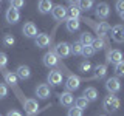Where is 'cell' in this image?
Listing matches in <instances>:
<instances>
[{
    "mask_svg": "<svg viewBox=\"0 0 124 116\" xmlns=\"http://www.w3.org/2000/svg\"><path fill=\"white\" fill-rule=\"evenodd\" d=\"M119 105H121V101H119V98L115 96V94H108L102 101V108L107 111V113H115V111L119 108Z\"/></svg>",
    "mask_w": 124,
    "mask_h": 116,
    "instance_id": "6da1fadb",
    "label": "cell"
},
{
    "mask_svg": "<svg viewBox=\"0 0 124 116\" xmlns=\"http://www.w3.org/2000/svg\"><path fill=\"white\" fill-rule=\"evenodd\" d=\"M106 90L110 93V94H115L121 90V82H119L118 77H108L106 80Z\"/></svg>",
    "mask_w": 124,
    "mask_h": 116,
    "instance_id": "7a4b0ae2",
    "label": "cell"
},
{
    "mask_svg": "<svg viewBox=\"0 0 124 116\" xmlns=\"http://www.w3.org/2000/svg\"><path fill=\"white\" fill-rule=\"evenodd\" d=\"M112 31V39L116 44H124V25H115L113 28L110 29Z\"/></svg>",
    "mask_w": 124,
    "mask_h": 116,
    "instance_id": "3957f363",
    "label": "cell"
},
{
    "mask_svg": "<svg viewBox=\"0 0 124 116\" xmlns=\"http://www.w3.org/2000/svg\"><path fill=\"white\" fill-rule=\"evenodd\" d=\"M106 60L108 64H119V62H123V53L119 51V50H108L107 54H106Z\"/></svg>",
    "mask_w": 124,
    "mask_h": 116,
    "instance_id": "277c9868",
    "label": "cell"
},
{
    "mask_svg": "<svg viewBox=\"0 0 124 116\" xmlns=\"http://www.w3.org/2000/svg\"><path fill=\"white\" fill-rule=\"evenodd\" d=\"M42 62H44L45 67L53 68V67H56V65L59 64V59H57V56L54 54V51H48V53L44 54V57H42Z\"/></svg>",
    "mask_w": 124,
    "mask_h": 116,
    "instance_id": "5b68a950",
    "label": "cell"
},
{
    "mask_svg": "<svg viewBox=\"0 0 124 116\" xmlns=\"http://www.w3.org/2000/svg\"><path fill=\"white\" fill-rule=\"evenodd\" d=\"M54 54L57 57H68L70 56V45L67 42H59L54 46Z\"/></svg>",
    "mask_w": 124,
    "mask_h": 116,
    "instance_id": "8992f818",
    "label": "cell"
},
{
    "mask_svg": "<svg viewBox=\"0 0 124 116\" xmlns=\"http://www.w3.org/2000/svg\"><path fill=\"white\" fill-rule=\"evenodd\" d=\"M51 15H53L54 20L62 22V20H65V17H67V9H65L62 5H56V6H53V9H51Z\"/></svg>",
    "mask_w": 124,
    "mask_h": 116,
    "instance_id": "52a82bcc",
    "label": "cell"
},
{
    "mask_svg": "<svg viewBox=\"0 0 124 116\" xmlns=\"http://www.w3.org/2000/svg\"><path fill=\"white\" fill-rule=\"evenodd\" d=\"M23 108H25V113L26 116H33L37 113L39 110V104L36 99H26L25 101V105H23Z\"/></svg>",
    "mask_w": 124,
    "mask_h": 116,
    "instance_id": "ba28073f",
    "label": "cell"
},
{
    "mask_svg": "<svg viewBox=\"0 0 124 116\" xmlns=\"http://www.w3.org/2000/svg\"><path fill=\"white\" fill-rule=\"evenodd\" d=\"M22 33H23V36H25V37L33 39V37L37 36V26L34 25L33 22H26L25 25H23V28H22Z\"/></svg>",
    "mask_w": 124,
    "mask_h": 116,
    "instance_id": "9c48e42d",
    "label": "cell"
},
{
    "mask_svg": "<svg viewBox=\"0 0 124 116\" xmlns=\"http://www.w3.org/2000/svg\"><path fill=\"white\" fill-rule=\"evenodd\" d=\"M79 85H81V79L78 76L75 74H70L67 77V80H65V88H67L68 91H75L79 88Z\"/></svg>",
    "mask_w": 124,
    "mask_h": 116,
    "instance_id": "30bf717a",
    "label": "cell"
},
{
    "mask_svg": "<svg viewBox=\"0 0 124 116\" xmlns=\"http://www.w3.org/2000/svg\"><path fill=\"white\" fill-rule=\"evenodd\" d=\"M95 13H96V17L98 19H107L108 15H110V6L107 5V3H98V6H96V9H95Z\"/></svg>",
    "mask_w": 124,
    "mask_h": 116,
    "instance_id": "8fae6325",
    "label": "cell"
},
{
    "mask_svg": "<svg viewBox=\"0 0 124 116\" xmlns=\"http://www.w3.org/2000/svg\"><path fill=\"white\" fill-rule=\"evenodd\" d=\"M5 19H6L8 23H11V25H16V23L20 20V13H19V9H14V8L9 6V9H6Z\"/></svg>",
    "mask_w": 124,
    "mask_h": 116,
    "instance_id": "7c38bea8",
    "label": "cell"
},
{
    "mask_svg": "<svg viewBox=\"0 0 124 116\" xmlns=\"http://www.w3.org/2000/svg\"><path fill=\"white\" fill-rule=\"evenodd\" d=\"M16 76H17V79H28L31 76V70L28 65H19L17 70H16Z\"/></svg>",
    "mask_w": 124,
    "mask_h": 116,
    "instance_id": "4fadbf2b",
    "label": "cell"
},
{
    "mask_svg": "<svg viewBox=\"0 0 124 116\" xmlns=\"http://www.w3.org/2000/svg\"><path fill=\"white\" fill-rule=\"evenodd\" d=\"M34 44L37 48H46L50 45V36L48 34H37L34 39Z\"/></svg>",
    "mask_w": 124,
    "mask_h": 116,
    "instance_id": "5bb4252c",
    "label": "cell"
},
{
    "mask_svg": "<svg viewBox=\"0 0 124 116\" xmlns=\"http://www.w3.org/2000/svg\"><path fill=\"white\" fill-rule=\"evenodd\" d=\"M62 82V74H61V71H57V70H53V71H50L48 73V84L50 85H59Z\"/></svg>",
    "mask_w": 124,
    "mask_h": 116,
    "instance_id": "9a60e30c",
    "label": "cell"
},
{
    "mask_svg": "<svg viewBox=\"0 0 124 116\" xmlns=\"http://www.w3.org/2000/svg\"><path fill=\"white\" fill-rule=\"evenodd\" d=\"M110 29L112 28H110V25H108L107 22H101V23L96 25V33H98L99 39H104L108 33H110Z\"/></svg>",
    "mask_w": 124,
    "mask_h": 116,
    "instance_id": "2e32d148",
    "label": "cell"
},
{
    "mask_svg": "<svg viewBox=\"0 0 124 116\" xmlns=\"http://www.w3.org/2000/svg\"><path fill=\"white\" fill-rule=\"evenodd\" d=\"M73 101H75V98H73V94L70 91H64L59 96V102H61V105H64V107H71Z\"/></svg>",
    "mask_w": 124,
    "mask_h": 116,
    "instance_id": "e0dca14e",
    "label": "cell"
},
{
    "mask_svg": "<svg viewBox=\"0 0 124 116\" xmlns=\"http://www.w3.org/2000/svg\"><path fill=\"white\" fill-rule=\"evenodd\" d=\"M36 96L39 99H46L50 96V87L46 84H40L36 88Z\"/></svg>",
    "mask_w": 124,
    "mask_h": 116,
    "instance_id": "ac0fdd59",
    "label": "cell"
},
{
    "mask_svg": "<svg viewBox=\"0 0 124 116\" xmlns=\"http://www.w3.org/2000/svg\"><path fill=\"white\" fill-rule=\"evenodd\" d=\"M82 96L88 101V102H92V101H96V99H98V91H96L95 87H87L84 90Z\"/></svg>",
    "mask_w": 124,
    "mask_h": 116,
    "instance_id": "d6986e66",
    "label": "cell"
},
{
    "mask_svg": "<svg viewBox=\"0 0 124 116\" xmlns=\"http://www.w3.org/2000/svg\"><path fill=\"white\" fill-rule=\"evenodd\" d=\"M53 3L50 2V0H40L39 2V5H37V8H39V13L40 14H48L50 11L53 9Z\"/></svg>",
    "mask_w": 124,
    "mask_h": 116,
    "instance_id": "ffe728a7",
    "label": "cell"
},
{
    "mask_svg": "<svg viewBox=\"0 0 124 116\" xmlns=\"http://www.w3.org/2000/svg\"><path fill=\"white\" fill-rule=\"evenodd\" d=\"M79 19H67V22H65V28L68 33H76L79 29Z\"/></svg>",
    "mask_w": 124,
    "mask_h": 116,
    "instance_id": "44dd1931",
    "label": "cell"
},
{
    "mask_svg": "<svg viewBox=\"0 0 124 116\" xmlns=\"http://www.w3.org/2000/svg\"><path fill=\"white\" fill-rule=\"evenodd\" d=\"M3 79H5V82L8 85H11V87L17 85V80H19L14 71H3Z\"/></svg>",
    "mask_w": 124,
    "mask_h": 116,
    "instance_id": "7402d4cb",
    "label": "cell"
},
{
    "mask_svg": "<svg viewBox=\"0 0 124 116\" xmlns=\"http://www.w3.org/2000/svg\"><path fill=\"white\" fill-rule=\"evenodd\" d=\"M68 19H79V8H78V2H70V9H67Z\"/></svg>",
    "mask_w": 124,
    "mask_h": 116,
    "instance_id": "603a6c76",
    "label": "cell"
},
{
    "mask_svg": "<svg viewBox=\"0 0 124 116\" xmlns=\"http://www.w3.org/2000/svg\"><path fill=\"white\" fill-rule=\"evenodd\" d=\"M93 40H95V37H93L90 33H87V31L81 34V39H79V42H81V45H82V46H88V45H92V44H93Z\"/></svg>",
    "mask_w": 124,
    "mask_h": 116,
    "instance_id": "cb8c5ba5",
    "label": "cell"
},
{
    "mask_svg": "<svg viewBox=\"0 0 124 116\" xmlns=\"http://www.w3.org/2000/svg\"><path fill=\"white\" fill-rule=\"evenodd\" d=\"M106 74H107V65L99 64V65L95 67V77H96V79H102Z\"/></svg>",
    "mask_w": 124,
    "mask_h": 116,
    "instance_id": "d4e9b609",
    "label": "cell"
},
{
    "mask_svg": "<svg viewBox=\"0 0 124 116\" xmlns=\"http://www.w3.org/2000/svg\"><path fill=\"white\" fill-rule=\"evenodd\" d=\"M92 6H93V2H90V0H81V2H78L79 11H90Z\"/></svg>",
    "mask_w": 124,
    "mask_h": 116,
    "instance_id": "484cf974",
    "label": "cell"
},
{
    "mask_svg": "<svg viewBox=\"0 0 124 116\" xmlns=\"http://www.w3.org/2000/svg\"><path fill=\"white\" fill-rule=\"evenodd\" d=\"M70 53H73L75 56H78V54L82 53V45H81V42H79V40L70 45Z\"/></svg>",
    "mask_w": 124,
    "mask_h": 116,
    "instance_id": "4316f807",
    "label": "cell"
},
{
    "mask_svg": "<svg viewBox=\"0 0 124 116\" xmlns=\"http://www.w3.org/2000/svg\"><path fill=\"white\" fill-rule=\"evenodd\" d=\"M87 105H88V101L84 98V96H81V98H78L76 101H75V107H78L79 110H82V108H87Z\"/></svg>",
    "mask_w": 124,
    "mask_h": 116,
    "instance_id": "83f0119b",
    "label": "cell"
},
{
    "mask_svg": "<svg viewBox=\"0 0 124 116\" xmlns=\"http://www.w3.org/2000/svg\"><path fill=\"white\" fill-rule=\"evenodd\" d=\"M92 46H93V50L95 51H98V50H102L104 46H106V42H104V39H95L93 40V44H92Z\"/></svg>",
    "mask_w": 124,
    "mask_h": 116,
    "instance_id": "f1b7e54d",
    "label": "cell"
},
{
    "mask_svg": "<svg viewBox=\"0 0 124 116\" xmlns=\"http://www.w3.org/2000/svg\"><path fill=\"white\" fill-rule=\"evenodd\" d=\"M14 44H16V39H14L13 34H5V37H3V45L9 48V46H13Z\"/></svg>",
    "mask_w": 124,
    "mask_h": 116,
    "instance_id": "f546056e",
    "label": "cell"
},
{
    "mask_svg": "<svg viewBox=\"0 0 124 116\" xmlns=\"http://www.w3.org/2000/svg\"><path fill=\"white\" fill-rule=\"evenodd\" d=\"M82 56L85 57V60H87V57H92L93 54H95V50H93V46L92 45H88V46H82Z\"/></svg>",
    "mask_w": 124,
    "mask_h": 116,
    "instance_id": "4dcf8cb0",
    "label": "cell"
},
{
    "mask_svg": "<svg viewBox=\"0 0 124 116\" xmlns=\"http://www.w3.org/2000/svg\"><path fill=\"white\" fill-rule=\"evenodd\" d=\"M79 70H81L82 73H87V71H90V70H92V64H90L88 60H82V62L79 64Z\"/></svg>",
    "mask_w": 124,
    "mask_h": 116,
    "instance_id": "1f68e13d",
    "label": "cell"
},
{
    "mask_svg": "<svg viewBox=\"0 0 124 116\" xmlns=\"http://www.w3.org/2000/svg\"><path fill=\"white\" fill-rule=\"evenodd\" d=\"M115 73L116 76H124V60L115 65Z\"/></svg>",
    "mask_w": 124,
    "mask_h": 116,
    "instance_id": "d6a6232c",
    "label": "cell"
},
{
    "mask_svg": "<svg viewBox=\"0 0 124 116\" xmlns=\"http://www.w3.org/2000/svg\"><path fill=\"white\" fill-rule=\"evenodd\" d=\"M68 116H82V110H79L78 107L68 108Z\"/></svg>",
    "mask_w": 124,
    "mask_h": 116,
    "instance_id": "836d02e7",
    "label": "cell"
},
{
    "mask_svg": "<svg viewBox=\"0 0 124 116\" xmlns=\"http://www.w3.org/2000/svg\"><path fill=\"white\" fill-rule=\"evenodd\" d=\"M8 64V56L5 53H0V70H3Z\"/></svg>",
    "mask_w": 124,
    "mask_h": 116,
    "instance_id": "e575fe53",
    "label": "cell"
},
{
    "mask_svg": "<svg viewBox=\"0 0 124 116\" xmlns=\"http://www.w3.org/2000/svg\"><path fill=\"white\" fill-rule=\"evenodd\" d=\"M8 96V87L5 84H0V99H5Z\"/></svg>",
    "mask_w": 124,
    "mask_h": 116,
    "instance_id": "d590c367",
    "label": "cell"
},
{
    "mask_svg": "<svg viewBox=\"0 0 124 116\" xmlns=\"http://www.w3.org/2000/svg\"><path fill=\"white\" fill-rule=\"evenodd\" d=\"M22 6H25V2H22V0H13L11 2V8H14V9H19Z\"/></svg>",
    "mask_w": 124,
    "mask_h": 116,
    "instance_id": "8d00e7d4",
    "label": "cell"
},
{
    "mask_svg": "<svg viewBox=\"0 0 124 116\" xmlns=\"http://www.w3.org/2000/svg\"><path fill=\"white\" fill-rule=\"evenodd\" d=\"M115 8H116V11H118V13L124 11V0H118V2H116V5H115Z\"/></svg>",
    "mask_w": 124,
    "mask_h": 116,
    "instance_id": "74e56055",
    "label": "cell"
},
{
    "mask_svg": "<svg viewBox=\"0 0 124 116\" xmlns=\"http://www.w3.org/2000/svg\"><path fill=\"white\" fill-rule=\"evenodd\" d=\"M6 116H22L20 113H19L17 110H11V111H8V115Z\"/></svg>",
    "mask_w": 124,
    "mask_h": 116,
    "instance_id": "f35d334b",
    "label": "cell"
},
{
    "mask_svg": "<svg viewBox=\"0 0 124 116\" xmlns=\"http://www.w3.org/2000/svg\"><path fill=\"white\" fill-rule=\"evenodd\" d=\"M119 17H121V20H124V11H121V13H118Z\"/></svg>",
    "mask_w": 124,
    "mask_h": 116,
    "instance_id": "ab89813d",
    "label": "cell"
},
{
    "mask_svg": "<svg viewBox=\"0 0 124 116\" xmlns=\"http://www.w3.org/2000/svg\"><path fill=\"white\" fill-rule=\"evenodd\" d=\"M99 116H107V115H99Z\"/></svg>",
    "mask_w": 124,
    "mask_h": 116,
    "instance_id": "60d3db41",
    "label": "cell"
},
{
    "mask_svg": "<svg viewBox=\"0 0 124 116\" xmlns=\"http://www.w3.org/2000/svg\"><path fill=\"white\" fill-rule=\"evenodd\" d=\"M0 116H2V115H0Z\"/></svg>",
    "mask_w": 124,
    "mask_h": 116,
    "instance_id": "b9f144b4",
    "label": "cell"
}]
</instances>
